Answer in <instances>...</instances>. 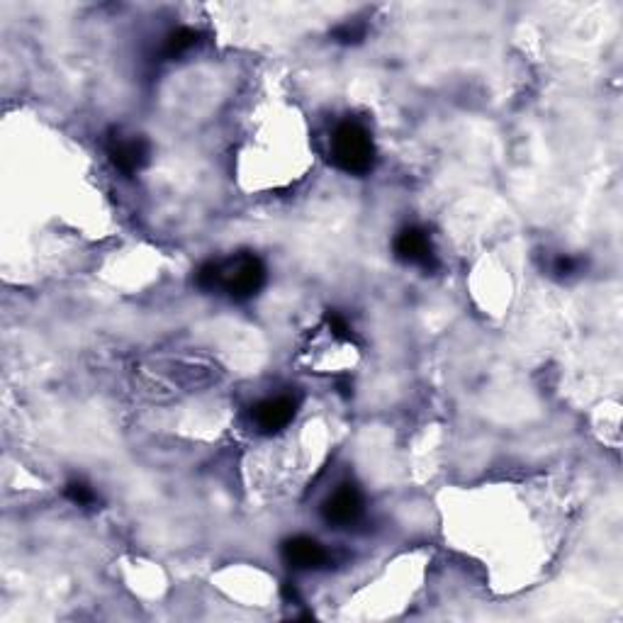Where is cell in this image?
Masks as SVG:
<instances>
[{
	"label": "cell",
	"instance_id": "cell-1",
	"mask_svg": "<svg viewBox=\"0 0 623 623\" xmlns=\"http://www.w3.org/2000/svg\"><path fill=\"white\" fill-rule=\"evenodd\" d=\"M331 161L339 171L351 176H366L375 164V147L368 129L358 122H344L331 137Z\"/></svg>",
	"mask_w": 623,
	"mask_h": 623
},
{
	"label": "cell",
	"instance_id": "cell-2",
	"mask_svg": "<svg viewBox=\"0 0 623 623\" xmlns=\"http://www.w3.org/2000/svg\"><path fill=\"white\" fill-rule=\"evenodd\" d=\"M266 285V266L254 254H241L227 263L215 261V290L222 288L232 300L244 302Z\"/></svg>",
	"mask_w": 623,
	"mask_h": 623
},
{
	"label": "cell",
	"instance_id": "cell-3",
	"mask_svg": "<svg viewBox=\"0 0 623 623\" xmlns=\"http://www.w3.org/2000/svg\"><path fill=\"white\" fill-rule=\"evenodd\" d=\"M395 256L409 266H419L424 271L436 268V256L431 249V239L422 227H404L395 239Z\"/></svg>",
	"mask_w": 623,
	"mask_h": 623
},
{
	"label": "cell",
	"instance_id": "cell-4",
	"mask_svg": "<svg viewBox=\"0 0 623 623\" xmlns=\"http://www.w3.org/2000/svg\"><path fill=\"white\" fill-rule=\"evenodd\" d=\"M322 516L329 526H351L363 516V495L358 487L341 485L339 490L322 504Z\"/></svg>",
	"mask_w": 623,
	"mask_h": 623
},
{
	"label": "cell",
	"instance_id": "cell-5",
	"mask_svg": "<svg viewBox=\"0 0 623 623\" xmlns=\"http://www.w3.org/2000/svg\"><path fill=\"white\" fill-rule=\"evenodd\" d=\"M295 412L297 402L293 397H271V400L258 402L254 407V424L258 426L261 434H278V431H283L285 426L293 422Z\"/></svg>",
	"mask_w": 623,
	"mask_h": 623
},
{
	"label": "cell",
	"instance_id": "cell-6",
	"mask_svg": "<svg viewBox=\"0 0 623 623\" xmlns=\"http://www.w3.org/2000/svg\"><path fill=\"white\" fill-rule=\"evenodd\" d=\"M283 558L295 570H319L329 565V550L310 536H295L283 543Z\"/></svg>",
	"mask_w": 623,
	"mask_h": 623
},
{
	"label": "cell",
	"instance_id": "cell-7",
	"mask_svg": "<svg viewBox=\"0 0 623 623\" xmlns=\"http://www.w3.org/2000/svg\"><path fill=\"white\" fill-rule=\"evenodd\" d=\"M110 161L115 164L117 171H122L125 176H134L137 171H142L149 161V144L144 139H117L112 137L108 144Z\"/></svg>",
	"mask_w": 623,
	"mask_h": 623
},
{
	"label": "cell",
	"instance_id": "cell-8",
	"mask_svg": "<svg viewBox=\"0 0 623 623\" xmlns=\"http://www.w3.org/2000/svg\"><path fill=\"white\" fill-rule=\"evenodd\" d=\"M198 39L200 35L195 30H190V27H178V30H173L171 35L166 37L164 52L166 56H171V59L173 56H181L185 52H190V49L198 44Z\"/></svg>",
	"mask_w": 623,
	"mask_h": 623
},
{
	"label": "cell",
	"instance_id": "cell-9",
	"mask_svg": "<svg viewBox=\"0 0 623 623\" xmlns=\"http://www.w3.org/2000/svg\"><path fill=\"white\" fill-rule=\"evenodd\" d=\"M64 495L66 499H71V502L78 504V507H93V504H98V495H95V490L83 480H71L69 485H66Z\"/></svg>",
	"mask_w": 623,
	"mask_h": 623
},
{
	"label": "cell",
	"instance_id": "cell-10",
	"mask_svg": "<svg viewBox=\"0 0 623 623\" xmlns=\"http://www.w3.org/2000/svg\"><path fill=\"white\" fill-rule=\"evenodd\" d=\"M363 37H366V27L351 25V22H346V25H339L334 32H331V39H334V42H339V44H358Z\"/></svg>",
	"mask_w": 623,
	"mask_h": 623
},
{
	"label": "cell",
	"instance_id": "cell-11",
	"mask_svg": "<svg viewBox=\"0 0 623 623\" xmlns=\"http://www.w3.org/2000/svg\"><path fill=\"white\" fill-rule=\"evenodd\" d=\"M327 324H329L331 334H334L336 339H351V329H349V324H346V319L341 317V314L327 312Z\"/></svg>",
	"mask_w": 623,
	"mask_h": 623
},
{
	"label": "cell",
	"instance_id": "cell-12",
	"mask_svg": "<svg viewBox=\"0 0 623 623\" xmlns=\"http://www.w3.org/2000/svg\"><path fill=\"white\" fill-rule=\"evenodd\" d=\"M577 268H580V261L572 256H558L553 263V271L558 275H572L577 273Z\"/></svg>",
	"mask_w": 623,
	"mask_h": 623
}]
</instances>
